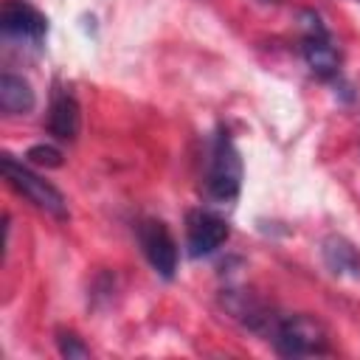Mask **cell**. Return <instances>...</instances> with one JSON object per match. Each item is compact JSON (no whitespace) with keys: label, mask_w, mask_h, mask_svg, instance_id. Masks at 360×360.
<instances>
[{"label":"cell","mask_w":360,"mask_h":360,"mask_svg":"<svg viewBox=\"0 0 360 360\" xmlns=\"http://www.w3.org/2000/svg\"><path fill=\"white\" fill-rule=\"evenodd\" d=\"M242 188V158L228 132H217L205 166V194L214 202H231Z\"/></svg>","instance_id":"6da1fadb"},{"label":"cell","mask_w":360,"mask_h":360,"mask_svg":"<svg viewBox=\"0 0 360 360\" xmlns=\"http://www.w3.org/2000/svg\"><path fill=\"white\" fill-rule=\"evenodd\" d=\"M273 346L281 357H307V354H323L329 349L326 326L309 315H287L278 318L273 332Z\"/></svg>","instance_id":"7a4b0ae2"},{"label":"cell","mask_w":360,"mask_h":360,"mask_svg":"<svg viewBox=\"0 0 360 360\" xmlns=\"http://www.w3.org/2000/svg\"><path fill=\"white\" fill-rule=\"evenodd\" d=\"M3 174H6V180H8L28 202H34L39 211H45V214H51V217H56V219H68V200H65V194H62L53 183L42 180L39 174H34V172L25 169L22 163H17L11 155L3 158Z\"/></svg>","instance_id":"3957f363"},{"label":"cell","mask_w":360,"mask_h":360,"mask_svg":"<svg viewBox=\"0 0 360 360\" xmlns=\"http://www.w3.org/2000/svg\"><path fill=\"white\" fill-rule=\"evenodd\" d=\"M138 242H141V250H143L146 262L152 264V270L163 278H172L177 270V242L169 233L166 222H160V219L138 222Z\"/></svg>","instance_id":"277c9868"},{"label":"cell","mask_w":360,"mask_h":360,"mask_svg":"<svg viewBox=\"0 0 360 360\" xmlns=\"http://www.w3.org/2000/svg\"><path fill=\"white\" fill-rule=\"evenodd\" d=\"M228 236H231V228L219 214L202 211V208L188 211V217H186V250L191 259L214 253L217 248L225 245Z\"/></svg>","instance_id":"5b68a950"},{"label":"cell","mask_w":360,"mask_h":360,"mask_svg":"<svg viewBox=\"0 0 360 360\" xmlns=\"http://www.w3.org/2000/svg\"><path fill=\"white\" fill-rule=\"evenodd\" d=\"M0 28L8 37H20V39H42L48 34V17L42 11H37L31 3L22 0H6L0 8Z\"/></svg>","instance_id":"8992f818"},{"label":"cell","mask_w":360,"mask_h":360,"mask_svg":"<svg viewBox=\"0 0 360 360\" xmlns=\"http://www.w3.org/2000/svg\"><path fill=\"white\" fill-rule=\"evenodd\" d=\"M79 124H82V112H79L76 96L68 90L56 93L51 101V112H48V132L59 141H76Z\"/></svg>","instance_id":"52a82bcc"},{"label":"cell","mask_w":360,"mask_h":360,"mask_svg":"<svg viewBox=\"0 0 360 360\" xmlns=\"http://www.w3.org/2000/svg\"><path fill=\"white\" fill-rule=\"evenodd\" d=\"M321 256H323V264L329 267V273L346 276V278H360V253L346 236L329 233L321 242Z\"/></svg>","instance_id":"ba28073f"},{"label":"cell","mask_w":360,"mask_h":360,"mask_svg":"<svg viewBox=\"0 0 360 360\" xmlns=\"http://www.w3.org/2000/svg\"><path fill=\"white\" fill-rule=\"evenodd\" d=\"M37 104V96L31 90V84L22 76L14 73H3L0 76V107L8 115H25L31 112Z\"/></svg>","instance_id":"9c48e42d"},{"label":"cell","mask_w":360,"mask_h":360,"mask_svg":"<svg viewBox=\"0 0 360 360\" xmlns=\"http://www.w3.org/2000/svg\"><path fill=\"white\" fill-rule=\"evenodd\" d=\"M301 53H304V62L318 76H335L340 68V53L335 45H329L326 37H307Z\"/></svg>","instance_id":"30bf717a"},{"label":"cell","mask_w":360,"mask_h":360,"mask_svg":"<svg viewBox=\"0 0 360 360\" xmlns=\"http://www.w3.org/2000/svg\"><path fill=\"white\" fill-rule=\"evenodd\" d=\"M56 349L68 360H87L90 357V349L82 343V338H76L73 332H65V329L56 332Z\"/></svg>","instance_id":"8fae6325"},{"label":"cell","mask_w":360,"mask_h":360,"mask_svg":"<svg viewBox=\"0 0 360 360\" xmlns=\"http://www.w3.org/2000/svg\"><path fill=\"white\" fill-rule=\"evenodd\" d=\"M25 158H28V163H34V166H45V169H59L62 166V152L56 149V146H51V143H37V146H31L28 152H25Z\"/></svg>","instance_id":"7c38bea8"}]
</instances>
